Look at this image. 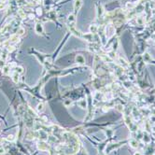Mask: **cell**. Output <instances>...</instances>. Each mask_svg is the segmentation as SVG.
Returning a JSON list of instances; mask_svg holds the SVG:
<instances>
[{
  "label": "cell",
  "instance_id": "5b68a950",
  "mask_svg": "<svg viewBox=\"0 0 155 155\" xmlns=\"http://www.w3.org/2000/svg\"><path fill=\"white\" fill-rule=\"evenodd\" d=\"M38 148L41 149V150H45V149H47L46 143H44V142H39V143H38Z\"/></svg>",
  "mask_w": 155,
  "mask_h": 155
},
{
  "label": "cell",
  "instance_id": "277c9868",
  "mask_svg": "<svg viewBox=\"0 0 155 155\" xmlns=\"http://www.w3.org/2000/svg\"><path fill=\"white\" fill-rule=\"evenodd\" d=\"M36 33H38V34H40V33L43 32V29H42V26L40 24H37L36 25Z\"/></svg>",
  "mask_w": 155,
  "mask_h": 155
},
{
  "label": "cell",
  "instance_id": "6da1fadb",
  "mask_svg": "<svg viewBox=\"0 0 155 155\" xmlns=\"http://www.w3.org/2000/svg\"><path fill=\"white\" fill-rule=\"evenodd\" d=\"M129 145L131 146L133 149H137L139 147V142L137 141V139H135V138H131L129 140Z\"/></svg>",
  "mask_w": 155,
  "mask_h": 155
},
{
  "label": "cell",
  "instance_id": "4fadbf2b",
  "mask_svg": "<svg viewBox=\"0 0 155 155\" xmlns=\"http://www.w3.org/2000/svg\"><path fill=\"white\" fill-rule=\"evenodd\" d=\"M102 155H106V154H102Z\"/></svg>",
  "mask_w": 155,
  "mask_h": 155
},
{
  "label": "cell",
  "instance_id": "9c48e42d",
  "mask_svg": "<svg viewBox=\"0 0 155 155\" xmlns=\"http://www.w3.org/2000/svg\"><path fill=\"white\" fill-rule=\"evenodd\" d=\"M8 139L12 141V140H14V137H13V136H9V137H8Z\"/></svg>",
  "mask_w": 155,
  "mask_h": 155
},
{
  "label": "cell",
  "instance_id": "30bf717a",
  "mask_svg": "<svg viewBox=\"0 0 155 155\" xmlns=\"http://www.w3.org/2000/svg\"><path fill=\"white\" fill-rule=\"evenodd\" d=\"M134 155H143V154H142V152H139V151H137V152H136V153H135Z\"/></svg>",
  "mask_w": 155,
  "mask_h": 155
},
{
  "label": "cell",
  "instance_id": "7a4b0ae2",
  "mask_svg": "<svg viewBox=\"0 0 155 155\" xmlns=\"http://www.w3.org/2000/svg\"><path fill=\"white\" fill-rule=\"evenodd\" d=\"M81 6H82V1L81 0H76V2H75V11H78V9H80Z\"/></svg>",
  "mask_w": 155,
  "mask_h": 155
},
{
  "label": "cell",
  "instance_id": "8992f818",
  "mask_svg": "<svg viewBox=\"0 0 155 155\" xmlns=\"http://www.w3.org/2000/svg\"><path fill=\"white\" fill-rule=\"evenodd\" d=\"M106 134H107V137H111L113 136L114 132L113 130H111V129H107V130H106Z\"/></svg>",
  "mask_w": 155,
  "mask_h": 155
},
{
  "label": "cell",
  "instance_id": "3957f363",
  "mask_svg": "<svg viewBox=\"0 0 155 155\" xmlns=\"http://www.w3.org/2000/svg\"><path fill=\"white\" fill-rule=\"evenodd\" d=\"M142 138H143V140L146 143H149V142H150V137H149V134H148L147 132H145L143 134V137H142Z\"/></svg>",
  "mask_w": 155,
  "mask_h": 155
},
{
  "label": "cell",
  "instance_id": "8fae6325",
  "mask_svg": "<svg viewBox=\"0 0 155 155\" xmlns=\"http://www.w3.org/2000/svg\"><path fill=\"white\" fill-rule=\"evenodd\" d=\"M2 152H4V149H2V147L0 146V153H2Z\"/></svg>",
  "mask_w": 155,
  "mask_h": 155
},
{
  "label": "cell",
  "instance_id": "7c38bea8",
  "mask_svg": "<svg viewBox=\"0 0 155 155\" xmlns=\"http://www.w3.org/2000/svg\"><path fill=\"white\" fill-rule=\"evenodd\" d=\"M153 135H154V137H155V130H154V133H153Z\"/></svg>",
  "mask_w": 155,
  "mask_h": 155
},
{
  "label": "cell",
  "instance_id": "52a82bcc",
  "mask_svg": "<svg viewBox=\"0 0 155 155\" xmlns=\"http://www.w3.org/2000/svg\"><path fill=\"white\" fill-rule=\"evenodd\" d=\"M115 107H116V109L117 110H119L120 112H123V110H124V108H123V106L122 105H116L115 106Z\"/></svg>",
  "mask_w": 155,
  "mask_h": 155
},
{
  "label": "cell",
  "instance_id": "ba28073f",
  "mask_svg": "<svg viewBox=\"0 0 155 155\" xmlns=\"http://www.w3.org/2000/svg\"><path fill=\"white\" fill-rule=\"evenodd\" d=\"M44 106H43V104H39V105H38V106H37V110H38V111H42V110H43V108H44Z\"/></svg>",
  "mask_w": 155,
  "mask_h": 155
}]
</instances>
